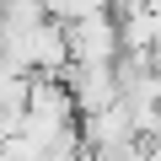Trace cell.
Instances as JSON below:
<instances>
[{
    "instance_id": "3957f363",
    "label": "cell",
    "mask_w": 161,
    "mask_h": 161,
    "mask_svg": "<svg viewBox=\"0 0 161 161\" xmlns=\"http://www.w3.org/2000/svg\"><path fill=\"white\" fill-rule=\"evenodd\" d=\"M0 22H6V38H22V32H38L48 11L43 0H0Z\"/></svg>"
},
{
    "instance_id": "6da1fadb",
    "label": "cell",
    "mask_w": 161,
    "mask_h": 161,
    "mask_svg": "<svg viewBox=\"0 0 161 161\" xmlns=\"http://www.w3.org/2000/svg\"><path fill=\"white\" fill-rule=\"evenodd\" d=\"M70 59L86 64V70H118L124 59V32L118 16H92V22H70Z\"/></svg>"
},
{
    "instance_id": "5b68a950",
    "label": "cell",
    "mask_w": 161,
    "mask_h": 161,
    "mask_svg": "<svg viewBox=\"0 0 161 161\" xmlns=\"http://www.w3.org/2000/svg\"><path fill=\"white\" fill-rule=\"evenodd\" d=\"M70 6H75V0H43L48 22H64V27H70Z\"/></svg>"
},
{
    "instance_id": "277c9868",
    "label": "cell",
    "mask_w": 161,
    "mask_h": 161,
    "mask_svg": "<svg viewBox=\"0 0 161 161\" xmlns=\"http://www.w3.org/2000/svg\"><path fill=\"white\" fill-rule=\"evenodd\" d=\"M92 16H113V0H75L70 22H92Z\"/></svg>"
},
{
    "instance_id": "7a4b0ae2",
    "label": "cell",
    "mask_w": 161,
    "mask_h": 161,
    "mask_svg": "<svg viewBox=\"0 0 161 161\" xmlns=\"http://www.w3.org/2000/svg\"><path fill=\"white\" fill-rule=\"evenodd\" d=\"M64 80H70V92H75V113L80 118L118 108V70H86V64H75Z\"/></svg>"
},
{
    "instance_id": "8992f818",
    "label": "cell",
    "mask_w": 161,
    "mask_h": 161,
    "mask_svg": "<svg viewBox=\"0 0 161 161\" xmlns=\"http://www.w3.org/2000/svg\"><path fill=\"white\" fill-rule=\"evenodd\" d=\"M150 11H156V48H161V6H150Z\"/></svg>"
}]
</instances>
